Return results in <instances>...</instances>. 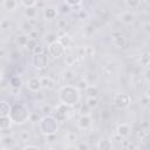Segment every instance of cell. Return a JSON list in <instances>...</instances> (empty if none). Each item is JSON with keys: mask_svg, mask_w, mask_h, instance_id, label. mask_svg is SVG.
<instances>
[{"mask_svg": "<svg viewBox=\"0 0 150 150\" xmlns=\"http://www.w3.org/2000/svg\"><path fill=\"white\" fill-rule=\"evenodd\" d=\"M89 86V82L86 80V77H80L76 80V83H75V88L79 90V91H86V89L88 88Z\"/></svg>", "mask_w": 150, "mask_h": 150, "instance_id": "21", "label": "cell"}, {"mask_svg": "<svg viewBox=\"0 0 150 150\" xmlns=\"http://www.w3.org/2000/svg\"><path fill=\"white\" fill-rule=\"evenodd\" d=\"M80 98H81L80 91L70 84H66L62 88H60V90H59V100L61 103L73 107L79 103Z\"/></svg>", "mask_w": 150, "mask_h": 150, "instance_id": "1", "label": "cell"}, {"mask_svg": "<svg viewBox=\"0 0 150 150\" xmlns=\"http://www.w3.org/2000/svg\"><path fill=\"white\" fill-rule=\"evenodd\" d=\"M88 16H89V14H88V12L84 11V9H80V11L77 12V18H79L80 20H86V19H88Z\"/></svg>", "mask_w": 150, "mask_h": 150, "instance_id": "40", "label": "cell"}, {"mask_svg": "<svg viewBox=\"0 0 150 150\" xmlns=\"http://www.w3.org/2000/svg\"><path fill=\"white\" fill-rule=\"evenodd\" d=\"M56 34H57V33H56ZM57 41H59L66 49L70 48V46L73 45V39H71L70 35H68L66 32L62 33V34H57Z\"/></svg>", "mask_w": 150, "mask_h": 150, "instance_id": "15", "label": "cell"}, {"mask_svg": "<svg viewBox=\"0 0 150 150\" xmlns=\"http://www.w3.org/2000/svg\"><path fill=\"white\" fill-rule=\"evenodd\" d=\"M40 81H41V87H42V89L50 90V89H53V88L55 87V81H54L52 77H49V76H42V77L40 79Z\"/></svg>", "mask_w": 150, "mask_h": 150, "instance_id": "17", "label": "cell"}, {"mask_svg": "<svg viewBox=\"0 0 150 150\" xmlns=\"http://www.w3.org/2000/svg\"><path fill=\"white\" fill-rule=\"evenodd\" d=\"M43 50H45V49H43V47H41V46H39V45H38V46H36L32 52H33L34 54H40V53H43Z\"/></svg>", "mask_w": 150, "mask_h": 150, "instance_id": "48", "label": "cell"}, {"mask_svg": "<svg viewBox=\"0 0 150 150\" xmlns=\"http://www.w3.org/2000/svg\"><path fill=\"white\" fill-rule=\"evenodd\" d=\"M28 39H29L28 34H26V33H21V34H19V35L16 36V39H15V43H16V46H19V47H25L26 43H27V41H28Z\"/></svg>", "mask_w": 150, "mask_h": 150, "instance_id": "24", "label": "cell"}, {"mask_svg": "<svg viewBox=\"0 0 150 150\" xmlns=\"http://www.w3.org/2000/svg\"><path fill=\"white\" fill-rule=\"evenodd\" d=\"M94 53H95V50L90 46H86V54H87V56H91V55H94Z\"/></svg>", "mask_w": 150, "mask_h": 150, "instance_id": "47", "label": "cell"}, {"mask_svg": "<svg viewBox=\"0 0 150 150\" xmlns=\"http://www.w3.org/2000/svg\"><path fill=\"white\" fill-rule=\"evenodd\" d=\"M93 32H94V28H93L91 25H89V26L86 28V33H87V34H91Z\"/></svg>", "mask_w": 150, "mask_h": 150, "instance_id": "55", "label": "cell"}, {"mask_svg": "<svg viewBox=\"0 0 150 150\" xmlns=\"http://www.w3.org/2000/svg\"><path fill=\"white\" fill-rule=\"evenodd\" d=\"M76 56L79 59H83V57L87 56V54H86V47L84 46H80V47L76 48Z\"/></svg>", "mask_w": 150, "mask_h": 150, "instance_id": "34", "label": "cell"}, {"mask_svg": "<svg viewBox=\"0 0 150 150\" xmlns=\"http://www.w3.org/2000/svg\"><path fill=\"white\" fill-rule=\"evenodd\" d=\"M93 125V120L90 115H80L77 120V127L81 130H88Z\"/></svg>", "mask_w": 150, "mask_h": 150, "instance_id": "9", "label": "cell"}, {"mask_svg": "<svg viewBox=\"0 0 150 150\" xmlns=\"http://www.w3.org/2000/svg\"><path fill=\"white\" fill-rule=\"evenodd\" d=\"M20 6L19 0H4L2 1V7L8 11V12H15Z\"/></svg>", "mask_w": 150, "mask_h": 150, "instance_id": "16", "label": "cell"}, {"mask_svg": "<svg viewBox=\"0 0 150 150\" xmlns=\"http://www.w3.org/2000/svg\"><path fill=\"white\" fill-rule=\"evenodd\" d=\"M64 2L68 4L69 6H77V5H81L82 0H66Z\"/></svg>", "mask_w": 150, "mask_h": 150, "instance_id": "45", "label": "cell"}, {"mask_svg": "<svg viewBox=\"0 0 150 150\" xmlns=\"http://www.w3.org/2000/svg\"><path fill=\"white\" fill-rule=\"evenodd\" d=\"M112 103L117 109H125L131 103V96L128 93H118L114 96Z\"/></svg>", "mask_w": 150, "mask_h": 150, "instance_id": "4", "label": "cell"}, {"mask_svg": "<svg viewBox=\"0 0 150 150\" xmlns=\"http://www.w3.org/2000/svg\"><path fill=\"white\" fill-rule=\"evenodd\" d=\"M12 120L9 116H0V130L9 129L12 127Z\"/></svg>", "mask_w": 150, "mask_h": 150, "instance_id": "22", "label": "cell"}, {"mask_svg": "<svg viewBox=\"0 0 150 150\" xmlns=\"http://www.w3.org/2000/svg\"><path fill=\"white\" fill-rule=\"evenodd\" d=\"M38 7L36 6H32V7H25L23 9V16L26 19H36L38 18Z\"/></svg>", "mask_w": 150, "mask_h": 150, "instance_id": "18", "label": "cell"}, {"mask_svg": "<svg viewBox=\"0 0 150 150\" xmlns=\"http://www.w3.org/2000/svg\"><path fill=\"white\" fill-rule=\"evenodd\" d=\"M53 109H54V107H52V105L48 104V103H45L43 105H41L40 111H41L42 114H45V115H52Z\"/></svg>", "mask_w": 150, "mask_h": 150, "instance_id": "32", "label": "cell"}, {"mask_svg": "<svg viewBox=\"0 0 150 150\" xmlns=\"http://www.w3.org/2000/svg\"><path fill=\"white\" fill-rule=\"evenodd\" d=\"M123 138L120 136V135H117V134H115V135H112L111 136V138H110V141H115V142H121Z\"/></svg>", "mask_w": 150, "mask_h": 150, "instance_id": "50", "label": "cell"}, {"mask_svg": "<svg viewBox=\"0 0 150 150\" xmlns=\"http://www.w3.org/2000/svg\"><path fill=\"white\" fill-rule=\"evenodd\" d=\"M124 5L128 7V8H137L139 5H141V0H124Z\"/></svg>", "mask_w": 150, "mask_h": 150, "instance_id": "31", "label": "cell"}, {"mask_svg": "<svg viewBox=\"0 0 150 150\" xmlns=\"http://www.w3.org/2000/svg\"><path fill=\"white\" fill-rule=\"evenodd\" d=\"M96 148L100 149V150H110L114 148L112 145V142L110 139H107V138H101L97 144H96Z\"/></svg>", "mask_w": 150, "mask_h": 150, "instance_id": "20", "label": "cell"}, {"mask_svg": "<svg viewBox=\"0 0 150 150\" xmlns=\"http://www.w3.org/2000/svg\"><path fill=\"white\" fill-rule=\"evenodd\" d=\"M75 148H76V149H89V145L86 144V143H79Z\"/></svg>", "mask_w": 150, "mask_h": 150, "instance_id": "52", "label": "cell"}, {"mask_svg": "<svg viewBox=\"0 0 150 150\" xmlns=\"http://www.w3.org/2000/svg\"><path fill=\"white\" fill-rule=\"evenodd\" d=\"M40 115L38 112H29V116H28V121L30 123H38L40 121Z\"/></svg>", "mask_w": 150, "mask_h": 150, "instance_id": "36", "label": "cell"}, {"mask_svg": "<svg viewBox=\"0 0 150 150\" xmlns=\"http://www.w3.org/2000/svg\"><path fill=\"white\" fill-rule=\"evenodd\" d=\"M45 40H46V42L49 45V43H52V42H54V41L57 40V34H56V33H48V34L46 35Z\"/></svg>", "mask_w": 150, "mask_h": 150, "instance_id": "35", "label": "cell"}, {"mask_svg": "<svg viewBox=\"0 0 150 150\" xmlns=\"http://www.w3.org/2000/svg\"><path fill=\"white\" fill-rule=\"evenodd\" d=\"M11 27V21L8 19H4L0 21V28L1 29H8Z\"/></svg>", "mask_w": 150, "mask_h": 150, "instance_id": "42", "label": "cell"}, {"mask_svg": "<svg viewBox=\"0 0 150 150\" xmlns=\"http://www.w3.org/2000/svg\"><path fill=\"white\" fill-rule=\"evenodd\" d=\"M144 79H145V82L149 83V67H145L144 69Z\"/></svg>", "mask_w": 150, "mask_h": 150, "instance_id": "51", "label": "cell"}, {"mask_svg": "<svg viewBox=\"0 0 150 150\" xmlns=\"http://www.w3.org/2000/svg\"><path fill=\"white\" fill-rule=\"evenodd\" d=\"M73 112H74V108L71 105H68L64 103H59L56 107H54L52 115L57 121V123H64L67 120H69L71 117Z\"/></svg>", "mask_w": 150, "mask_h": 150, "instance_id": "3", "label": "cell"}, {"mask_svg": "<svg viewBox=\"0 0 150 150\" xmlns=\"http://www.w3.org/2000/svg\"><path fill=\"white\" fill-rule=\"evenodd\" d=\"M29 138H30V134H29L28 130H22V131L20 132V139H21V141H23V142H28Z\"/></svg>", "mask_w": 150, "mask_h": 150, "instance_id": "38", "label": "cell"}, {"mask_svg": "<svg viewBox=\"0 0 150 150\" xmlns=\"http://www.w3.org/2000/svg\"><path fill=\"white\" fill-rule=\"evenodd\" d=\"M1 80H2V73H1V70H0V82H1Z\"/></svg>", "mask_w": 150, "mask_h": 150, "instance_id": "58", "label": "cell"}, {"mask_svg": "<svg viewBox=\"0 0 150 150\" xmlns=\"http://www.w3.org/2000/svg\"><path fill=\"white\" fill-rule=\"evenodd\" d=\"M141 63L144 67H149V53H145L144 55L141 56Z\"/></svg>", "mask_w": 150, "mask_h": 150, "instance_id": "41", "label": "cell"}, {"mask_svg": "<svg viewBox=\"0 0 150 150\" xmlns=\"http://www.w3.org/2000/svg\"><path fill=\"white\" fill-rule=\"evenodd\" d=\"M12 93L13 95H18V93H20V88H12Z\"/></svg>", "mask_w": 150, "mask_h": 150, "instance_id": "57", "label": "cell"}, {"mask_svg": "<svg viewBox=\"0 0 150 150\" xmlns=\"http://www.w3.org/2000/svg\"><path fill=\"white\" fill-rule=\"evenodd\" d=\"M75 77H76V74L71 69H66L63 71V74H62V80H63V83L64 84H70L74 81Z\"/></svg>", "mask_w": 150, "mask_h": 150, "instance_id": "19", "label": "cell"}, {"mask_svg": "<svg viewBox=\"0 0 150 150\" xmlns=\"http://www.w3.org/2000/svg\"><path fill=\"white\" fill-rule=\"evenodd\" d=\"M148 103H149V96H148V95L142 96V98H141V105H142V107H146Z\"/></svg>", "mask_w": 150, "mask_h": 150, "instance_id": "46", "label": "cell"}, {"mask_svg": "<svg viewBox=\"0 0 150 150\" xmlns=\"http://www.w3.org/2000/svg\"><path fill=\"white\" fill-rule=\"evenodd\" d=\"M6 55H7V50H6L5 48L0 47V59H4Z\"/></svg>", "mask_w": 150, "mask_h": 150, "instance_id": "53", "label": "cell"}, {"mask_svg": "<svg viewBox=\"0 0 150 150\" xmlns=\"http://www.w3.org/2000/svg\"><path fill=\"white\" fill-rule=\"evenodd\" d=\"M112 66H114L112 63H108V64L104 66V68H103V73H104L107 76L112 75V73H114V67H112Z\"/></svg>", "mask_w": 150, "mask_h": 150, "instance_id": "37", "label": "cell"}, {"mask_svg": "<svg viewBox=\"0 0 150 150\" xmlns=\"http://www.w3.org/2000/svg\"><path fill=\"white\" fill-rule=\"evenodd\" d=\"M38 123H39V128H40L41 132L45 136L52 135V134H56V131L59 129V123L54 118L53 115H46V116L41 117Z\"/></svg>", "mask_w": 150, "mask_h": 150, "instance_id": "2", "label": "cell"}, {"mask_svg": "<svg viewBox=\"0 0 150 150\" xmlns=\"http://www.w3.org/2000/svg\"><path fill=\"white\" fill-rule=\"evenodd\" d=\"M60 8H61V11H60V12L64 14V13H69V12H70L71 6H69L68 4H66V2H64V4H62V6H61Z\"/></svg>", "mask_w": 150, "mask_h": 150, "instance_id": "43", "label": "cell"}, {"mask_svg": "<svg viewBox=\"0 0 150 150\" xmlns=\"http://www.w3.org/2000/svg\"><path fill=\"white\" fill-rule=\"evenodd\" d=\"M77 112H79L80 115H90V114H91V109H90L86 103H82V104L79 105Z\"/></svg>", "mask_w": 150, "mask_h": 150, "instance_id": "28", "label": "cell"}, {"mask_svg": "<svg viewBox=\"0 0 150 150\" xmlns=\"http://www.w3.org/2000/svg\"><path fill=\"white\" fill-rule=\"evenodd\" d=\"M9 83H11V87L12 88H21V86H22V79L20 76H13V77H11Z\"/></svg>", "mask_w": 150, "mask_h": 150, "instance_id": "26", "label": "cell"}, {"mask_svg": "<svg viewBox=\"0 0 150 150\" xmlns=\"http://www.w3.org/2000/svg\"><path fill=\"white\" fill-rule=\"evenodd\" d=\"M145 2H149V0H145Z\"/></svg>", "mask_w": 150, "mask_h": 150, "instance_id": "59", "label": "cell"}, {"mask_svg": "<svg viewBox=\"0 0 150 150\" xmlns=\"http://www.w3.org/2000/svg\"><path fill=\"white\" fill-rule=\"evenodd\" d=\"M79 60V57L76 56V54L75 55H66L64 54V63L67 64V66H73V64H75V62Z\"/></svg>", "mask_w": 150, "mask_h": 150, "instance_id": "29", "label": "cell"}, {"mask_svg": "<svg viewBox=\"0 0 150 150\" xmlns=\"http://www.w3.org/2000/svg\"><path fill=\"white\" fill-rule=\"evenodd\" d=\"M23 149H38L39 150V146L38 145H30V144H27L23 146Z\"/></svg>", "mask_w": 150, "mask_h": 150, "instance_id": "56", "label": "cell"}, {"mask_svg": "<svg viewBox=\"0 0 150 150\" xmlns=\"http://www.w3.org/2000/svg\"><path fill=\"white\" fill-rule=\"evenodd\" d=\"M48 53H49V55H52L53 57L59 59V57L64 56V54H66V48L56 40V41H54V42H52V43L48 45Z\"/></svg>", "mask_w": 150, "mask_h": 150, "instance_id": "5", "label": "cell"}, {"mask_svg": "<svg viewBox=\"0 0 150 150\" xmlns=\"http://www.w3.org/2000/svg\"><path fill=\"white\" fill-rule=\"evenodd\" d=\"M111 116V114H110V111L108 110V109H102V111H101V117H102V120H107V118H109Z\"/></svg>", "mask_w": 150, "mask_h": 150, "instance_id": "44", "label": "cell"}, {"mask_svg": "<svg viewBox=\"0 0 150 150\" xmlns=\"http://www.w3.org/2000/svg\"><path fill=\"white\" fill-rule=\"evenodd\" d=\"M36 46H38V39H32V38H29L28 41H27V43H26V46H25V48H27L28 50H33Z\"/></svg>", "mask_w": 150, "mask_h": 150, "instance_id": "33", "label": "cell"}, {"mask_svg": "<svg viewBox=\"0 0 150 150\" xmlns=\"http://www.w3.org/2000/svg\"><path fill=\"white\" fill-rule=\"evenodd\" d=\"M111 43L117 48H124L127 45V38L121 32H114L111 35Z\"/></svg>", "mask_w": 150, "mask_h": 150, "instance_id": "8", "label": "cell"}, {"mask_svg": "<svg viewBox=\"0 0 150 150\" xmlns=\"http://www.w3.org/2000/svg\"><path fill=\"white\" fill-rule=\"evenodd\" d=\"M131 130H132V129H131V127H130L129 124H127V123H121V124H118L117 128H116V134L120 135L122 138H127V137L130 136Z\"/></svg>", "mask_w": 150, "mask_h": 150, "instance_id": "13", "label": "cell"}, {"mask_svg": "<svg viewBox=\"0 0 150 150\" xmlns=\"http://www.w3.org/2000/svg\"><path fill=\"white\" fill-rule=\"evenodd\" d=\"M0 30H1V28H0Z\"/></svg>", "mask_w": 150, "mask_h": 150, "instance_id": "60", "label": "cell"}, {"mask_svg": "<svg viewBox=\"0 0 150 150\" xmlns=\"http://www.w3.org/2000/svg\"><path fill=\"white\" fill-rule=\"evenodd\" d=\"M38 35H39V33H38V30H36V29H33V30L28 34V36H29V38H32V39H38Z\"/></svg>", "mask_w": 150, "mask_h": 150, "instance_id": "49", "label": "cell"}, {"mask_svg": "<svg viewBox=\"0 0 150 150\" xmlns=\"http://www.w3.org/2000/svg\"><path fill=\"white\" fill-rule=\"evenodd\" d=\"M15 144V139L13 137V135H1L0 137V146L5 148V149H9L13 148Z\"/></svg>", "mask_w": 150, "mask_h": 150, "instance_id": "14", "label": "cell"}, {"mask_svg": "<svg viewBox=\"0 0 150 150\" xmlns=\"http://www.w3.org/2000/svg\"><path fill=\"white\" fill-rule=\"evenodd\" d=\"M11 104L7 101H0V116H9Z\"/></svg>", "mask_w": 150, "mask_h": 150, "instance_id": "23", "label": "cell"}, {"mask_svg": "<svg viewBox=\"0 0 150 150\" xmlns=\"http://www.w3.org/2000/svg\"><path fill=\"white\" fill-rule=\"evenodd\" d=\"M32 63H33L34 68H36V69H43L48 64V57L45 53L34 54V56L32 59Z\"/></svg>", "mask_w": 150, "mask_h": 150, "instance_id": "6", "label": "cell"}, {"mask_svg": "<svg viewBox=\"0 0 150 150\" xmlns=\"http://www.w3.org/2000/svg\"><path fill=\"white\" fill-rule=\"evenodd\" d=\"M26 86H27L28 90L32 91V93H38V91H40V90L42 89L40 79H39V77H35V76L30 77V79L27 81V84H26Z\"/></svg>", "mask_w": 150, "mask_h": 150, "instance_id": "10", "label": "cell"}, {"mask_svg": "<svg viewBox=\"0 0 150 150\" xmlns=\"http://www.w3.org/2000/svg\"><path fill=\"white\" fill-rule=\"evenodd\" d=\"M86 104L93 110V109H96L98 107V98L97 96H87V100H86Z\"/></svg>", "mask_w": 150, "mask_h": 150, "instance_id": "25", "label": "cell"}, {"mask_svg": "<svg viewBox=\"0 0 150 150\" xmlns=\"http://www.w3.org/2000/svg\"><path fill=\"white\" fill-rule=\"evenodd\" d=\"M66 139L69 142V143H76L79 137H77V134L75 131H68L66 134Z\"/></svg>", "mask_w": 150, "mask_h": 150, "instance_id": "30", "label": "cell"}, {"mask_svg": "<svg viewBox=\"0 0 150 150\" xmlns=\"http://www.w3.org/2000/svg\"><path fill=\"white\" fill-rule=\"evenodd\" d=\"M59 14V8L56 6H53V5H47L42 8V15H43V19L47 20V21H52L54 19H56Z\"/></svg>", "mask_w": 150, "mask_h": 150, "instance_id": "7", "label": "cell"}, {"mask_svg": "<svg viewBox=\"0 0 150 150\" xmlns=\"http://www.w3.org/2000/svg\"><path fill=\"white\" fill-rule=\"evenodd\" d=\"M86 93L88 96H97L98 95V88L96 84H89L88 88L86 89Z\"/></svg>", "mask_w": 150, "mask_h": 150, "instance_id": "27", "label": "cell"}, {"mask_svg": "<svg viewBox=\"0 0 150 150\" xmlns=\"http://www.w3.org/2000/svg\"><path fill=\"white\" fill-rule=\"evenodd\" d=\"M118 19L124 25H134L136 21V15L131 12H123L118 15Z\"/></svg>", "mask_w": 150, "mask_h": 150, "instance_id": "12", "label": "cell"}, {"mask_svg": "<svg viewBox=\"0 0 150 150\" xmlns=\"http://www.w3.org/2000/svg\"><path fill=\"white\" fill-rule=\"evenodd\" d=\"M149 27H150V25H149V21H145V22H144V30H145V33H146V34H149V33H150V29H149Z\"/></svg>", "mask_w": 150, "mask_h": 150, "instance_id": "54", "label": "cell"}, {"mask_svg": "<svg viewBox=\"0 0 150 150\" xmlns=\"http://www.w3.org/2000/svg\"><path fill=\"white\" fill-rule=\"evenodd\" d=\"M20 4L23 5L25 7H32V6H36L38 0H21Z\"/></svg>", "mask_w": 150, "mask_h": 150, "instance_id": "39", "label": "cell"}, {"mask_svg": "<svg viewBox=\"0 0 150 150\" xmlns=\"http://www.w3.org/2000/svg\"><path fill=\"white\" fill-rule=\"evenodd\" d=\"M21 33L29 34L33 29H35V19H25L20 25Z\"/></svg>", "mask_w": 150, "mask_h": 150, "instance_id": "11", "label": "cell"}]
</instances>
